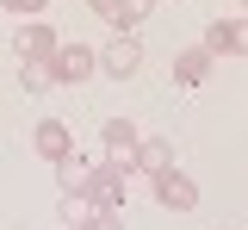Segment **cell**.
I'll return each instance as SVG.
<instances>
[{
  "label": "cell",
  "mask_w": 248,
  "mask_h": 230,
  "mask_svg": "<svg viewBox=\"0 0 248 230\" xmlns=\"http://www.w3.org/2000/svg\"><path fill=\"white\" fill-rule=\"evenodd\" d=\"M50 75H56V87H87L93 75H99V50H87V44H62L56 56H50Z\"/></svg>",
  "instance_id": "cell-1"
},
{
  "label": "cell",
  "mask_w": 248,
  "mask_h": 230,
  "mask_svg": "<svg viewBox=\"0 0 248 230\" xmlns=\"http://www.w3.org/2000/svg\"><path fill=\"white\" fill-rule=\"evenodd\" d=\"M99 75H112V81H137L143 75V44H137V32H118L99 50Z\"/></svg>",
  "instance_id": "cell-2"
},
{
  "label": "cell",
  "mask_w": 248,
  "mask_h": 230,
  "mask_svg": "<svg viewBox=\"0 0 248 230\" xmlns=\"http://www.w3.org/2000/svg\"><path fill=\"white\" fill-rule=\"evenodd\" d=\"M56 50L62 44H56V32H50L44 19H19V25H13V56H19V63H50Z\"/></svg>",
  "instance_id": "cell-3"
},
{
  "label": "cell",
  "mask_w": 248,
  "mask_h": 230,
  "mask_svg": "<svg viewBox=\"0 0 248 230\" xmlns=\"http://www.w3.org/2000/svg\"><path fill=\"white\" fill-rule=\"evenodd\" d=\"M155 199H161L174 218H186V212H199V181H192L186 168H168V174H155Z\"/></svg>",
  "instance_id": "cell-4"
},
{
  "label": "cell",
  "mask_w": 248,
  "mask_h": 230,
  "mask_svg": "<svg viewBox=\"0 0 248 230\" xmlns=\"http://www.w3.org/2000/svg\"><path fill=\"white\" fill-rule=\"evenodd\" d=\"M205 50L211 56H248V19H205Z\"/></svg>",
  "instance_id": "cell-5"
},
{
  "label": "cell",
  "mask_w": 248,
  "mask_h": 230,
  "mask_svg": "<svg viewBox=\"0 0 248 230\" xmlns=\"http://www.w3.org/2000/svg\"><path fill=\"white\" fill-rule=\"evenodd\" d=\"M99 143H106V162L130 168V162H137V143H143V131H137L130 118H106V131H99Z\"/></svg>",
  "instance_id": "cell-6"
},
{
  "label": "cell",
  "mask_w": 248,
  "mask_h": 230,
  "mask_svg": "<svg viewBox=\"0 0 248 230\" xmlns=\"http://www.w3.org/2000/svg\"><path fill=\"white\" fill-rule=\"evenodd\" d=\"M211 68H217V56L205 50V44H192V50L174 56V87H205V81H211Z\"/></svg>",
  "instance_id": "cell-7"
},
{
  "label": "cell",
  "mask_w": 248,
  "mask_h": 230,
  "mask_svg": "<svg viewBox=\"0 0 248 230\" xmlns=\"http://www.w3.org/2000/svg\"><path fill=\"white\" fill-rule=\"evenodd\" d=\"M31 149H37V156H44V162H62V156H68V149H75V131H68V125H62V118H44V125H37V131H31Z\"/></svg>",
  "instance_id": "cell-8"
},
{
  "label": "cell",
  "mask_w": 248,
  "mask_h": 230,
  "mask_svg": "<svg viewBox=\"0 0 248 230\" xmlns=\"http://www.w3.org/2000/svg\"><path fill=\"white\" fill-rule=\"evenodd\" d=\"M124 174H130V168L99 162V168H93V181H87V199H93V205H124Z\"/></svg>",
  "instance_id": "cell-9"
},
{
  "label": "cell",
  "mask_w": 248,
  "mask_h": 230,
  "mask_svg": "<svg viewBox=\"0 0 248 230\" xmlns=\"http://www.w3.org/2000/svg\"><path fill=\"white\" fill-rule=\"evenodd\" d=\"M50 168H56L62 193H87V181H93V168H99V162H87L81 149H68V156H62V162H50Z\"/></svg>",
  "instance_id": "cell-10"
},
{
  "label": "cell",
  "mask_w": 248,
  "mask_h": 230,
  "mask_svg": "<svg viewBox=\"0 0 248 230\" xmlns=\"http://www.w3.org/2000/svg\"><path fill=\"white\" fill-rule=\"evenodd\" d=\"M130 168H143V174H168V168H174V143H161V137H143V143H137V162Z\"/></svg>",
  "instance_id": "cell-11"
},
{
  "label": "cell",
  "mask_w": 248,
  "mask_h": 230,
  "mask_svg": "<svg viewBox=\"0 0 248 230\" xmlns=\"http://www.w3.org/2000/svg\"><path fill=\"white\" fill-rule=\"evenodd\" d=\"M93 212H99V205H93L87 193H62V199H56V218H62L68 230H87V218H93Z\"/></svg>",
  "instance_id": "cell-12"
},
{
  "label": "cell",
  "mask_w": 248,
  "mask_h": 230,
  "mask_svg": "<svg viewBox=\"0 0 248 230\" xmlns=\"http://www.w3.org/2000/svg\"><path fill=\"white\" fill-rule=\"evenodd\" d=\"M19 87H25V94H44V87H56L50 63H19Z\"/></svg>",
  "instance_id": "cell-13"
},
{
  "label": "cell",
  "mask_w": 248,
  "mask_h": 230,
  "mask_svg": "<svg viewBox=\"0 0 248 230\" xmlns=\"http://www.w3.org/2000/svg\"><path fill=\"white\" fill-rule=\"evenodd\" d=\"M155 13V0H124V13H118V32H137L143 19Z\"/></svg>",
  "instance_id": "cell-14"
},
{
  "label": "cell",
  "mask_w": 248,
  "mask_h": 230,
  "mask_svg": "<svg viewBox=\"0 0 248 230\" xmlns=\"http://www.w3.org/2000/svg\"><path fill=\"white\" fill-rule=\"evenodd\" d=\"M87 230H124V205H99L87 218Z\"/></svg>",
  "instance_id": "cell-15"
},
{
  "label": "cell",
  "mask_w": 248,
  "mask_h": 230,
  "mask_svg": "<svg viewBox=\"0 0 248 230\" xmlns=\"http://www.w3.org/2000/svg\"><path fill=\"white\" fill-rule=\"evenodd\" d=\"M0 6H6L13 19H44V6H50V0H0Z\"/></svg>",
  "instance_id": "cell-16"
},
{
  "label": "cell",
  "mask_w": 248,
  "mask_h": 230,
  "mask_svg": "<svg viewBox=\"0 0 248 230\" xmlns=\"http://www.w3.org/2000/svg\"><path fill=\"white\" fill-rule=\"evenodd\" d=\"M93 13H99V19H112V25H118V13H124V0H87Z\"/></svg>",
  "instance_id": "cell-17"
},
{
  "label": "cell",
  "mask_w": 248,
  "mask_h": 230,
  "mask_svg": "<svg viewBox=\"0 0 248 230\" xmlns=\"http://www.w3.org/2000/svg\"><path fill=\"white\" fill-rule=\"evenodd\" d=\"M242 19H248V0H242Z\"/></svg>",
  "instance_id": "cell-18"
},
{
  "label": "cell",
  "mask_w": 248,
  "mask_h": 230,
  "mask_svg": "<svg viewBox=\"0 0 248 230\" xmlns=\"http://www.w3.org/2000/svg\"><path fill=\"white\" fill-rule=\"evenodd\" d=\"M56 230H68V224H56Z\"/></svg>",
  "instance_id": "cell-19"
}]
</instances>
